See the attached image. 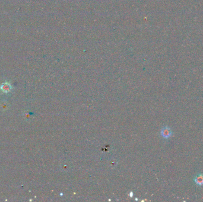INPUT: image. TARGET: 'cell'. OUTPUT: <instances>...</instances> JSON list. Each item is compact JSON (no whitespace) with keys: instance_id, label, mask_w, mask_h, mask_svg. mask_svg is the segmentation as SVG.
Listing matches in <instances>:
<instances>
[{"instance_id":"cell-1","label":"cell","mask_w":203,"mask_h":202,"mask_svg":"<svg viewBox=\"0 0 203 202\" xmlns=\"http://www.w3.org/2000/svg\"><path fill=\"white\" fill-rule=\"evenodd\" d=\"M161 135L165 139H169L173 135V132L169 127H164L161 130Z\"/></svg>"},{"instance_id":"cell-2","label":"cell","mask_w":203,"mask_h":202,"mask_svg":"<svg viewBox=\"0 0 203 202\" xmlns=\"http://www.w3.org/2000/svg\"><path fill=\"white\" fill-rule=\"evenodd\" d=\"M194 181L197 185L202 186L203 185V174H199L195 176L194 178Z\"/></svg>"},{"instance_id":"cell-3","label":"cell","mask_w":203,"mask_h":202,"mask_svg":"<svg viewBox=\"0 0 203 202\" xmlns=\"http://www.w3.org/2000/svg\"><path fill=\"white\" fill-rule=\"evenodd\" d=\"M11 85L9 83H5L2 85L1 86V89L5 92H8L11 90Z\"/></svg>"}]
</instances>
